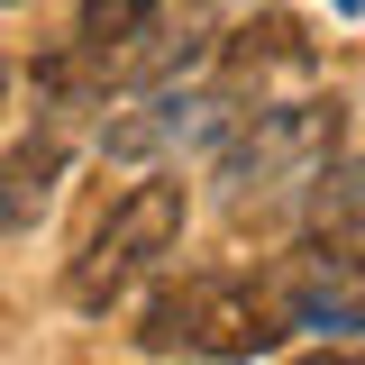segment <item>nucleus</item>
Wrapping results in <instances>:
<instances>
[{
  "mask_svg": "<svg viewBox=\"0 0 365 365\" xmlns=\"http://www.w3.org/2000/svg\"><path fill=\"white\" fill-rule=\"evenodd\" d=\"M302 365H356V356H347V347H319V356H302Z\"/></svg>",
  "mask_w": 365,
  "mask_h": 365,
  "instance_id": "9d476101",
  "label": "nucleus"
},
{
  "mask_svg": "<svg viewBox=\"0 0 365 365\" xmlns=\"http://www.w3.org/2000/svg\"><path fill=\"white\" fill-rule=\"evenodd\" d=\"M292 338V311L274 292V274H192L146 311V347H182V356H265Z\"/></svg>",
  "mask_w": 365,
  "mask_h": 365,
  "instance_id": "f257e3e1",
  "label": "nucleus"
},
{
  "mask_svg": "<svg viewBox=\"0 0 365 365\" xmlns=\"http://www.w3.org/2000/svg\"><path fill=\"white\" fill-rule=\"evenodd\" d=\"M319 228H329V237H365V155L329 174V192H319Z\"/></svg>",
  "mask_w": 365,
  "mask_h": 365,
  "instance_id": "1a4fd4ad",
  "label": "nucleus"
},
{
  "mask_svg": "<svg viewBox=\"0 0 365 365\" xmlns=\"http://www.w3.org/2000/svg\"><path fill=\"white\" fill-rule=\"evenodd\" d=\"M274 292L292 329H319V338H365V237H329L319 228L311 247H292L274 265Z\"/></svg>",
  "mask_w": 365,
  "mask_h": 365,
  "instance_id": "20e7f679",
  "label": "nucleus"
},
{
  "mask_svg": "<svg viewBox=\"0 0 365 365\" xmlns=\"http://www.w3.org/2000/svg\"><path fill=\"white\" fill-rule=\"evenodd\" d=\"M319 46L302 37V19H247L237 37H228V73L237 83H265V73H311Z\"/></svg>",
  "mask_w": 365,
  "mask_h": 365,
  "instance_id": "423d86ee",
  "label": "nucleus"
},
{
  "mask_svg": "<svg viewBox=\"0 0 365 365\" xmlns=\"http://www.w3.org/2000/svg\"><path fill=\"white\" fill-rule=\"evenodd\" d=\"M55 174H64V137H28V146H9V155H0V237H9V228H28V220L46 210Z\"/></svg>",
  "mask_w": 365,
  "mask_h": 365,
  "instance_id": "0eeeda50",
  "label": "nucleus"
},
{
  "mask_svg": "<svg viewBox=\"0 0 365 365\" xmlns=\"http://www.w3.org/2000/svg\"><path fill=\"white\" fill-rule=\"evenodd\" d=\"M338 9H365V0H338Z\"/></svg>",
  "mask_w": 365,
  "mask_h": 365,
  "instance_id": "9b49d317",
  "label": "nucleus"
},
{
  "mask_svg": "<svg viewBox=\"0 0 365 365\" xmlns=\"http://www.w3.org/2000/svg\"><path fill=\"white\" fill-rule=\"evenodd\" d=\"M0 91H9V73H0Z\"/></svg>",
  "mask_w": 365,
  "mask_h": 365,
  "instance_id": "f8f14e48",
  "label": "nucleus"
},
{
  "mask_svg": "<svg viewBox=\"0 0 365 365\" xmlns=\"http://www.w3.org/2000/svg\"><path fill=\"white\" fill-rule=\"evenodd\" d=\"M155 28V0H83V46H128V37H146Z\"/></svg>",
  "mask_w": 365,
  "mask_h": 365,
  "instance_id": "6e6552de",
  "label": "nucleus"
},
{
  "mask_svg": "<svg viewBox=\"0 0 365 365\" xmlns=\"http://www.w3.org/2000/svg\"><path fill=\"white\" fill-rule=\"evenodd\" d=\"M338 128H347L338 101H274V110H256L247 128H228V146H220L228 220H247V210H265V201H283V192H302V182L338 155Z\"/></svg>",
  "mask_w": 365,
  "mask_h": 365,
  "instance_id": "f03ea898",
  "label": "nucleus"
},
{
  "mask_svg": "<svg viewBox=\"0 0 365 365\" xmlns=\"http://www.w3.org/2000/svg\"><path fill=\"white\" fill-rule=\"evenodd\" d=\"M228 119H237V110H228L220 91H165V101H146L137 119H110V128H101V155L137 165V155H165V146H220Z\"/></svg>",
  "mask_w": 365,
  "mask_h": 365,
  "instance_id": "39448f33",
  "label": "nucleus"
},
{
  "mask_svg": "<svg viewBox=\"0 0 365 365\" xmlns=\"http://www.w3.org/2000/svg\"><path fill=\"white\" fill-rule=\"evenodd\" d=\"M174 237H182V182H128V192L110 201V220L91 228V247L73 256V274H64L73 311H110Z\"/></svg>",
  "mask_w": 365,
  "mask_h": 365,
  "instance_id": "7ed1b4c3",
  "label": "nucleus"
}]
</instances>
